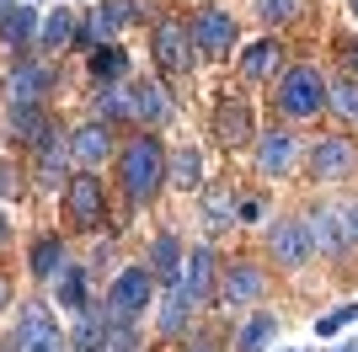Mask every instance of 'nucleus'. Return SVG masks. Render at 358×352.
Instances as JSON below:
<instances>
[{"mask_svg": "<svg viewBox=\"0 0 358 352\" xmlns=\"http://www.w3.org/2000/svg\"><path fill=\"white\" fill-rule=\"evenodd\" d=\"M193 315H198V299L182 288V283H171V288L161 293V305H155V331H161L166 342H182L193 331Z\"/></svg>", "mask_w": 358, "mask_h": 352, "instance_id": "18", "label": "nucleus"}, {"mask_svg": "<svg viewBox=\"0 0 358 352\" xmlns=\"http://www.w3.org/2000/svg\"><path fill=\"white\" fill-rule=\"evenodd\" d=\"M337 54H343V75H348V80H358V38H343Z\"/></svg>", "mask_w": 358, "mask_h": 352, "instance_id": "41", "label": "nucleus"}, {"mask_svg": "<svg viewBox=\"0 0 358 352\" xmlns=\"http://www.w3.org/2000/svg\"><path fill=\"white\" fill-rule=\"evenodd\" d=\"M96 352H145V337H139V325H107L102 342H96Z\"/></svg>", "mask_w": 358, "mask_h": 352, "instance_id": "34", "label": "nucleus"}, {"mask_svg": "<svg viewBox=\"0 0 358 352\" xmlns=\"http://www.w3.org/2000/svg\"><path fill=\"white\" fill-rule=\"evenodd\" d=\"M331 352H337V347H331Z\"/></svg>", "mask_w": 358, "mask_h": 352, "instance_id": "47", "label": "nucleus"}, {"mask_svg": "<svg viewBox=\"0 0 358 352\" xmlns=\"http://www.w3.org/2000/svg\"><path fill=\"white\" fill-rule=\"evenodd\" d=\"M16 352H70V331L59 325L48 299H27L16 315Z\"/></svg>", "mask_w": 358, "mask_h": 352, "instance_id": "6", "label": "nucleus"}, {"mask_svg": "<svg viewBox=\"0 0 358 352\" xmlns=\"http://www.w3.org/2000/svg\"><path fill=\"white\" fill-rule=\"evenodd\" d=\"M182 352H224V337L214 331V325H198V331L182 337Z\"/></svg>", "mask_w": 358, "mask_h": 352, "instance_id": "39", "label": "nucleus"}, {"mask_svg": "<svg viewBox=\"0 0 358 352\" xmlns=\"http://www.w3.org/2000/svg\"><path fill=\"white\" fill-rule=\"evenodd\" d=\"M129 96H134V123L139 129H155L171 117V96H166L161 80H129Z\"/></svg>", "mask_w": 358, "mask_h": 352, "instance_id": "25", "label": "nucleus"}, {"mask_svg": "<svg viewBox=\"0 0 358 352\" xmlns=\"http://www.w3.org/2000/svg\"><path fill=\"white\" fill-rule=\"evenodd\" d=\"M54 91H59V70H54L43 54H22L11 70H6L0 96H6V107H48Z\"/></svg>", "mask_w": 358, "mask_h": 352, "instance_id": "3", "label": "nucleus"}, {"mask_svg": "<svg viewBox=\"0 0 358 352\" xmlns=\"http://www.w3.org/2000/svg\"><path fill=\"white\" fill-rule=\"evenodd\" d=\"M145 16V6L139 0H102L96 11H91V22H96V38H118L129 22H139Z\"/></svg>", "mask_w": 358, "mask_h": 352, "instance_id": "28", "label": "nucleus"}, {"mask_svg": "<svg viewBox=\"0 0 358 352\" xmlns=\"http://www.w3.org/2000/svg\"><path fill=\"white\" fill-rule=\"evenodd\" d=\"M348 11H353V16H358V0H348Z\"/></svg>", "mask_w": 358, "mask_h": 352, "instance_id": "45", "label": "nucleus"}, {"mask_svg": "<svg viewBox=\"0 0 358 352\" xmlns=\"http://www.w3.org/2000/svg\"><path fill=\"white\" fill-rule=\"evenodd\" d=\"M64 267H70V246H64L59 235H38V240H32V251H27L32 283H54Z\"/></svg>", "mask_w": 358, "mask_h": 352, "instance_id": "24", "label": "nucleus"}, {"mask_svg": "<svg viewBox=\"0 0 358 352\" xmlns=\"http://www.w3.org/2000/svg\"><path fill=\"white\" fill-rule=\"evenodd\" d=\"M70 155H75V166L80 171H102L113 155H118V145H113V123H80V129L70 133Z\"/></svg>", "mask_w": 358, "mask_h": 352, "instance_id": "17", "label": "nucleus"}, {"mask_svg": "<svg viewBox=\"0 0 358 352\" xmlns=\"http://www.w3.org/2000/svg\"><path fill=\"white\" fill-rule=\"evenodd\" d=\"M91 117H96V123H113V129L134 123V96H129V80H113V86H96V91H91Z\"/></svg>", "mask_w": 358, "mask_h": 352, "instance_id": "23", "label": "nucleus"}, {"mask_svg": "<svg viewBox=\"0 0 358 352\" xmlns=\"http://www.w3.org/2000/svg\"><path fill=\"white\" fill-rule=\"evenodd\" d=\"M220 251L209 246V240H198V246H187V262H182V288L193 293L198 305H214V288H220Z\"/></svg>", "mask_w": 358, "mask_h": 352, "instance_id": "14", "label": "nucleus"}, {"mask_svg": "<svg viewBox=\"0 0 358 352\" xmlns=\"http://www.w3.org/2000/svg\"><path fill=\"white\" fill-rule=\"evenodd\" d=\"M203 224H209L214 235L241 224V192L230 187V182H209V187H203Z\"/></svg>", "mask_w": 358, "mask_h": 352, "instance_id": "22", "label": "nucleus"}, {"mask_svg": "<svg viewBox=\"0 0 358 352\" xmlns=\"http://www.w3.org/2000/svg\"><path fill=\"white\" fill-rule=\"evenodd\" d=\"M262 219V198H241V224H257Z\"/></svg>", "mask_w": 358, "mask_h": 352, "instance_id": "42", "label": "nucleus"}, {"mask_svg": "<svg viewBox=\"0 0 358 352\" xmlns=\"http://www.w3.org/2000/svg\"><path fill=\"white\" fill-rule=\"evenodd\" d=\"M11 240V219H6V208H0V246Z\"/></svg>", "mask_w": 358, "mask_h": 352, "instance_id": "44", "label": "nucleus"}, {"mask_svg": "<svg viewBox=\"0 0 358 352\" xmlns=\"http://www.w3.org/2000/svg\"><path fill=\"white\" fill-rule=\"evenodd\" d=\"M6 305H11V278L0 272V315H6Z\"/></svg>", "mask_w": 358, "mask_h": 352, "instance_id": "43", "label": "nucleus"}, {"mask_svg": "<svg viewBox=\"0 0 358 352\" xmlns=\"http://www.w3.org/2000/svg\"><path fill=\"white\" fill-rule=\"evenodd\" d=\"M348 321H358V305H337V309H327V315L315 321V337H337Z\"/></svg>", "mask_w": 358, "mask_h": 352, "instance_id": "40", "label": "nucleus"}, {"mask_svg": "<svg viewBox=\"0 0 358 352\" xmlns=\"http://www.w3.org/2000/svg\"><path fill=\"white\" fill-rule=\"evenodd\" d=\"M54 293H59V309H75V315H80V309L91 305V293H86V262L64 267L59 278H54Z\"/></svg>", "mask_w": 358, "mask_h": 352, "instance_id": "31", "label": "nucleus"}, {"mask_svg": "<svg viewBox=\"0 0 358 352\" xmlns=\"http://www.w3.org/2000/svg\"><path fill=\"white\" fill-rule=\"evenodd\" d=\"M64 219L75 230H102L107 219V182L96 171H75L64 182Z\"/></svg>", "mask_w": 358, "mask_h": 352, "instance_id": "9", "label": "nucleus"}, {"mask_svg": "<svg viewBox=\"0 0 358 352\" xmlns=\"http://www.w3.org/2000/svg\"><path fill=\"white\" fill-rule=\"evenodd\" d=\"M327 107H337V112L348 117V123H358V80H331L327 86Z\"/></svg>", "mask_w": 358, "mask_h": 352, "instance_id": "35", "label": "nucleus"}, {"mask_svg": "<svg viewBox=\"0 0 358 352\" xmlns=\"http://www.w3.org/2000/svg\"><path fill=\"white\" fill-rule=\"evenodd\" d=\"M284 352H305V347H284Z\"/></svg>", "mask_w": 358, "mask_h": 352, "instance_id": "46", "label": "nucleus"}, {"mask_svg": "<svg viewBox=\"0 0 358 352\" xmlns=\"http://www.w3.org/2000/svg\"><path fill=\"white\" fill-rule=\"evenodd\" d=\"M305 219V235H310V251L321 262H343L348 246H343V219H337V203H315L299 214Z\"/></svg>", "mask_w": 358, "mask_h": 352, "instance_id": "16", "label": "nucleus"}, {"mask_svg": "<svg viewBox=\"0 0 358 352\" xmlns=\"http://www.w3.org/2000/svg\"><path fill=\"white\" fill-rule=\"evenodd\" d=\"M166 182H171V187H182V192L203 187V155H198V145L166 149Z\"/></svg>", "mask_w": 358, "mask_h": 352, "instance_id": "26", "label": "nucleus"}, {"mask_svg": "<svg viewBox=\"0 0 358 352\" xmlns=\"http://www.w3.org/2000/svg\"><path fill=\"white\" fill-rule=\"evenodd\" d=\"M299 6H305V0H257V22H262V27H289L299 16Z\"/></svg>", "mask_w": 358, "mask_h": 352, "instance_id": "36", "label": "nucleus"}, {"mask_svg": "<svg viewBox=\"0 0 358 352\" xmlns=\"http://www.w3.org/2000/svg\"><path fill=\"white\" fill-rule=\"evenodd\" d=\"M113 325V315H107V299H91L86 309H80V321H75V337H70V347H80V352H96V342H102V331Z\"/></svg>", "mask_w": 358, "mask_h": 352, "instance_id": "29", "label": "nucleus"}, {"mask_svg": "<svg viewBox=\"0 0 358 352\" xmlns=\"http://www.w3.org/2000/svg\"><path fill=\"white\" fill-rule=\"evenodd\" d=\"M75 43V16H70V6H54V11L43 16V27H38V48H48V54H54V48H70Z\"/></svg>", "mask_w": 358, "mask_h": 352, "instance_id": "30", "label": "nucleus"}, {"mask_svg": "<svg viewBox=\"0 0 358 352\" xmlns=\"http://www.w3.org/2000/svg\"><path fill=\"white\" fill-rule=\"evenodd\" d=\"M150 59H155V70L182 80V75H193L198 64V43H193V27L182 22V16H161L155 27H150Z\"/></svg>", "mask_w": 358, "mask_h": 352, "instance_id": "4", "label": "nucleus"}, {"mask_svg": "<svg viewBox=\"0 0 358 352\" xmlns=\"http://www.w3.org/2000/svg\"><path fill=\"white\" fill-rule=\"evenodd\" d=\"M22 192H27V171L16 161H0V203H16Z\"/></svg>", "mask_w": 358, "mask_h": 352, "instance_id": "37", "label": "nucleus"}, {"mask_svg": "<svg viewBox=\"0 0 358 352\" xmlns=\"http://www.w3.org/2000/svg\"><path fill=\"white\" fill-rule=\"evenodd\" d=\"M337 219H343V246H348V256H358V198H343V203H337Z\"/></svg>", "mask_w": 358, "mask_h": 352, "instance_id": "38", "label": "nucleus"}, {"mask_svg": "<svg viewBox=\"0 0 358 352\" xmlns=\"http://www.w3.org/2000/svg\"><path fill=\"white\" fill-rule=\"evenodd\" d=\"M182 262H187L182 235H177V230H155V240H150V251H145L150 278L161 283V288H171V283H182Z\"/></svg>", "mask_w": 358, "mask_h": 352, "instance_id": "19", "label": "nucleus"}, {"mask_svg": "<svg viewBox=\"0 0 358 352\" xmlns=\"http://www.w3.org/2000/svg\"><path fill=\"white\" fill-rule=\"evenodd\" d=\"M209 133H214V145H220V149H246V145H257V123H252L246 96H224V102L214 107Z\"/></svg>", "mask_w": 358, "mask_h": 352, "instance_id": "13", "label": "nucleus"}, {"mask_svg": "<svg viewBox=\"0 0 358 352\" xmlns=\"http://www.w3.org/2000/svg\"><path fill=\"white\" fill-rule=\"evenodd\" d=\"M91 59V80H96V86H113V80H129V54H123V48H96V54H86Z\"/></svg>", "mask_w": 358, "mask_h": 352, "instance_id": "33", "label": "nucleus"}, {"mask_svg": "<svg viewBox=\"0 0 358 352\" xmlns=\"http://www.w3.org/2000/svg\"><path fill=\"white\" fill-rule=\"evenodd\" d=\"M273 337H278V315H273V309H252L246 325L236 331V347L230 352H268Z\"/></svg>", "mask_w": 358, "mask_h": 352, "instance_id": "27", "label": "nucleus"}, {"mask_svg": "<svg viewBox=\"0 0 358 352\" xmlns=\"http://www.w3.org/2000/svg\"><path fill=\"white\" fill-rule=\"evenodd\" d=\"M305 171H310V182H327V187L353 182L358 176V145L348 133H321L310 145V155H305Z\"/></svg>", "mask_w": 358, "mask_h": 352, "instance_id": "8", "label": "nucleus"}, {"mask_svg": "<svg viewBox=\"0 0 358 352\" xmlns=\"http://www.w3.org/2000/svg\"><path fill=\"white\" fill-rule=\"evenodd\" d=\"M252 166H257V176H268V182H284V176H294V166H299V145H294V133H289V129H268V133H257V145H252Z\"/></svg>", "mask_w": 358, "mask_h": 352, "instance_id": "12", "label": "nucleus"}, {"mask_svg": "<svg viewBox=\"0 0 358 352\" xmlns=\"http://www.w3.org/2000/svg\"><path fill=\"white\" fill-rule=\"evenodd\" d=\"M32 149H38V161H32V182H38L43 192H59L64 187V166L75 161V155H70V133L48 123V133Z\"/></svg>", "mask_w": 358, "mask_h": 352, "instance_id": "15", "label": "nucleus"}, {"mask_svg": "<svg viewBox=\"0 0 358 352\" xmlns=\"http://www.w3.org/2000/svg\"><path fill=\"white\" fill-rule=\"evenodd\" d=\"M11 112V139L16 145H38L48 133V107H6Z\"/></svg>", "mask_w": 358, "mask_h": 352, "instance_id": "32", "label": "nucleus"}, {"mask_svg": "<svg viewBox=\"0 0 358 352\" xmlns=\"http://www.w3.org/2000/svg\"><path fill=\"white\" fill-rule=\"evenodd\" d=\"M268 256L278 272H299V267H310L315 262V251H310V235H305V219H273L268 224Z\"/></svg>", "mask_w": 358, "mask_h": 352, "instance_id": "11", "label": "nucleus"}, {"mask_svg": "<svg viewBox=\"0 0 358 352\" xmlns=\"http://www.w3.org/2000/svg\"><path fill=\"white\" fill-rule=\"evenodd\" d=\"M155 309V278H150V267L134 262V267H123L118 278L107 283V315L118 325H139Z\"/></svg>", "mask_w": 358, "mask_h": 352, "instance_id": "5", "label": "nucleus"}, {"mask_svg": "<svg viewBox=\"0 0 358 352\" xmlns=\"http://www.w3.org/2000/svg\"><path fill=\"white\" fill-rule=\"evenodd\" d=\"M118 187H123V198H129L134 208L155 203L161 187H171V182H166V145L150 129L129 133V139L118 145Z\"/></svg>", "mask_w": 358, "mask_h": 352, "instance_id": "1", "label": "nucleus"}, {"mask_svg": "<svg viewBox=\"0 0 358 352\" xmlns=\"http://www.w3.org/2000/svg\"><path fill=\"white\" fill-rule=\"evenodd\" d=\"M38 6L27 0H0V48H38Z\"/></svg>", "mask_w": 358, "mask_h": 352, "instance_id": "20", "label": "nucleus"}, {"mask_svg": "<svg viewBox=\"0 0 358 352\" xmlns=\"http://www.w3.org/2000/svg\"><path fill=\"white\" fill-rule=\"evenodd\" d=\"M327 75L315 64H289L278 80H273V107L289 117V123H315L327 112Z\"/></svg>", "mask_w": 358, "mask_h": 352, "instance_id": "2", "label": "nucleus"}, {"mask_svg": "<svg viewBox=\"0 0 358 352\" xmlns=\"http://www.w3.org/2000/svg\"><path fill=\"white\" fill-rule=\"evenodd\" d=\"M284 70H289V59H284V43H278V38H257V43L241 48V75H246V80H278Z\"/></svg>", "mask_w": 358, "mask_h": 352, "instance_id": "21", "label": "nucleus"}, {"mask_svg": "<svg viewBox=\"0 0 358 352\" xmlns=\"http://www.w3.org/2000/svg\"><path fill=\"white\" fill-rule=\"evenodd\" d=\"M193 43H198V54L203 59H230V48L241 43V22L224 6H203V11H193Z\"/></svg>", "mask_w": 358, "mask_h": 352, "instance_id": "10", "label": "nucleus"}, {"mask_svg": "<svg viewBox=\"0 0 358 352\" xmlns=\"http://www.w3.org/2000/svg\"><path fill=\"white\" fill-rule=\"evenodd\" d=\"M268 288H273V278L262 262H224L220 288H214V309H252L268 299Z\"/></svg>", "mask_w": 358, "mask_h": 352, "instance_id": "7", "label": "nucleus"}]
</instances>
